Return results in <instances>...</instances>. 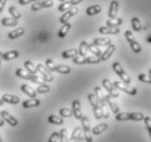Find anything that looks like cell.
<instances>
[{
  "instance_id": "1",
  "label": "cell",
  "mask_w": 151,
  "mask_h": 142,
  "mask_svg": "<svg viewBox=\"0 0 151 142\" xmlns=\"http://www.w3.org/2000/svg\"><path fill=\"white\" fill-rule=\"evenodd\" d=\"M88 100H89L90 105L93 106V114H95L96 119H101L102 118V111H101V106H100L97 96L95 94H88Z\"/></svg>"
},
{
  "instance_id": "2",
  "label": "cell",
  "mask_w": 151,
  "mask_h": 142,
  "mask_svg": "<svg viewBox=\"0 0 151 142\" xmlns=\"http://www.w3.org/2000/svg\"><path fill=\"white\" fill-rule=\"evenodd\" d=\"M112 68H113L114 72H115L117 74V76H120L124 83L131 84V82H132L131 78H129V76H128V74H127V73L125 72V70H124L123 68H122V66H121L120 63H117V61L113 63V65H112Z\"/></svg>"
},
{
  "instance_id": "3",
  "label": "cell",
  "mask_w": 151,
  "mask_h": 142,
  "mask_svg": "<svg viewBox=\"0 0 151 142\" xmlns=\"http://www.w3.org/2000/svg\"><path fill=\"white\" fill-rule=\"evenodd\" d=\"M113 85L116 87V89L123 91V92H125V93L128 94V95H132V96H134L135 94L137 93V89H136V87H129L128 84L124 83V82H121V81H114Z\"/></svg>"
},
{
  "instance_id": "4",
  "label": "cell",
  "mask_w": 151,
  "mask_h": 142,
  "mask_svg": "<svg viewBox=\"0 0 151 142\" xmlns=\"http://www.w3.org/2000/svg\"><path fill=\"white\" fill-rule=\"evenodd\" d=\"M102 87H104V89H106V92L109 93V95H111V96L113 97V98H117V97L120 96V93L117 92L116 87H114L113 83L111 82L110 80L103 79L102 80Z\"/></svg>"
},
{
  "instance_id": "5",
  "label": "cell",
  "mask_w": 151,
  "mask_h": 142,
  "mask_svg": "<svg viewBox=\"0 0 151 142\" xmlns=\"http://www.w3.org/2000/svg\"><path fill=\"white\" fill-rule=\"evenodd\" d=\"M36 69H37L38 73H40L41 78L44 80V82H52V81H53V76H52V74L50 73V71L46 69L41 63H38L37 66H36Z\"/></svg>"
},
{
  "instance_id": "6",
  "label": "cell",
  "mask_w": 151,
  "mask_h": 142,
  "mask_svg": "<svg viewBox=\"0 0 151 142\" xmlns=\"http://www.w3.org/2000/svg\"><path fill=\"white\" fill-rule=\"evenodd\" d=\"M78 13V8H76L75 6H73L72 8H70L69 10L65 11L64 13H63V15H62L61 17H60V23H62V24H64V23H66V22H69V20L71 19V17H73L75 14Z\"/></svg>"
},
{
  "instance_id": "7",
  "label": "cell",
  "mask_w": 151,
  "mask_h": 142,
  "mask_svg": "<svg viewBox=\"0 0 151 142\" xmlns=\"http://www.w3.org/2000/svg\"><path fill=\"white\" fill-rule=\"evenodd\" d=\"M53 6V1L52 0H40L37 2H34V4L32 6V10L33 11H39L40 9L44 8H50Z\"/></svg>"
},
{
  "instance_id": "8",
  "label": "cell",
  "mask_w": 151,
  "mask_h": 142,
  "mask_svg": "<svg viewBox=\"0 0 151 142\" xmlns=\"http://www.w3.org/2000/svg\"><path fill=\"white\" fill-rule=\"evenodd\" d=\"M0 116L2 117V119H4V121H6V122H8L10 126H12V127H15V126H17V120L15 119V118L12 116V115H10L9 113H8L7 111H0Z\"/></svg>"
},
{
  "instance_id": "9",
  "label": "cell",
  "mask_w": 151,
  "mask_h": 142,
  "mask_svg": "<svg viewBox=\"0 0 151 142\" xmlns=\"http://www.w3.org/2000/svg\"><path fill=\"white\" fill-rule=\"evenodd\" d=\"M72 111H73V116H74L76 119H81V118L83 117L82 107H81L79 100H75L72 102Z\"/></svg>"
},
{
  "instance_id": "10",
  "label": "cell",
  "mask_w": 151,
  "mask_h": 142,
  "mask_svg": "<svg viewBox=\"0 0 151 142\" xmlns=\"http://www.w3.org/2000/svg\"><path fill=\"white\" fill-rule=\"evenodd\" d=\"M99 33L100 34H111V35H114V34H119L120 33V28L119 26H101L99 28Z\"/></svg>"
},
{
  "instance_id": "11",
  "label": "cell",
  "mask_w": 151,
  "mask_h": 142,
  "mask_svg": "<svg viewBox=\"0 0 151 142\" xmlns=\"http://www.w3.org/2000/svg\"><path fill=\"white\" fill-rule=\"evenodd\" d=\"M115 48H116V47H115L114 44H110V45L106 47V50L101 54V56H100V61H106V60H108V59L112 56V54L114 52Z\"/></svg>"
},
{
  "instance_id": "12",
  "label": "cell",
  "mask_w": 151,
  "mask_h": 142,
  "mask_svg": "<svg viewBox=\"0 0 151 142\" xmlns=\"http://www.w3.org/2000/svg\"><path fill=\"white\" fill-rule=\"evenodd\" d=\"M104 98H106V105H109V106H110L111 111H113L115 115L119 114V113H120V107L117 106V104L113 100V97L108 94V95H104Z\"/></svg>"
},
{
  "instance_id": "13",
  "label": "cell",
  "mask_w": 151,
  "mask_h": 142,
  "mask_svg": "<svg viewBox=\"0 0 151 142\" xmlns=\"http://www.w3.org/2000/svg\"><path fill=\"white\" fill-rule=\"evenodd\" d=\"M119 12V2L116 0H112L110 4V8H109V12H108V15L110 19H113V17H116V14Z\"/></svg>"
},
{
  "instance_id": "14",
  "label": "cell",
  "mask_w": 151,
  "mask_h": 142,
  "mask_svg": "<svg viewBox=\"0 0 151 142\" xmlns=\"http://www.w3.org/2000/svg\"><path fill=\"white\" fill-rule=\"evenodd\" d=\"M2 100H4V103H9V104H17L19 102H20V98L17 96H15V95H12V94H4L2 95Z\"/></svg>"
},
{
  "instance_id": "15",
  "label": "cell",
  "mask_w": 151,
  "mask_h": 142,
  "mask_svg": "<svg viewBox=\"0 0 151 142\" xmlns=\"http://www.w3.org/2000/svg\"><path fill=\"white\" fill-rule=\"evenodd\" d=\"M21 90H22V92L23 93H25L26 95H28V96H31L32 98H35V97L37 96V92L33 89V87H31L29 85H26V84H22V87H21Z\"/></svg>"
},
{
  "instance_id": "16",
  "label": "cell",
  "mask_w": 151,
  "mask_h": 142,
  "mask_svg": "<svg viewBox=\"0 0 151 142\" xmlns=\"http://www.w3.org/2000/svg\"><path fill=\"white\" fill-rule=\"evenodd\" d=\"M101 10H102L101 6H99V4H93V6H90V7H88L86 9V13H87V15L93 17V15H96V14L100 13Z\"/></svg>"
},
{
  "instance_id": "17",
  "label": "cell",
  "mask_w": 151,
  "mask_h": 142,
  "mask_svg": "<svg viewBox=\"0 0 151 142\" xmlns=\"http://www.w3.org/2000/svg\"><path fill=\"white\" fill-rule=\"evenodd\" d=\"M40 105V100H37V98H32V100H24L22 106L24 108H31V107H37Z\"/></svg>"
},
{
  "instance_id": "18",
  "label": "cell",
  "mask_w": 151,
  "mask_h": 142,
  "mask_svg": "<svg viewBox=\"0 0 151 142\" xmlns=\"http://www.w3.org/2000/svg\"><path fill=\"white\" fill-rule=\"evenodd\" d=\"M25 33V30L23 28H17V30H13V31H11L10 33H8V37L10 38V39H14V38H17L22 36V35H24Z\"/></svg>"
},
{
  "instance_id": "19",
  "label": "cell",
  "mask_w": 151,
  "mask_h": 142,
  "mask_svg": "<svg viewBox=\"0 0 151 142\" xmlns=\"http://www.w3.org/2000/svg\"><path fill=\"white\" fill-rule=\"evenodd\" d=\"M96 46H109L111 44V39L108 37H99V38H95L93 39V43Z\"/></svg>"
},
{
  "instance_id": "20",
  "label": "cell",
  "mask_w": 151,
  "mask_h": 142,
  "mask_svg": "<svg viewBox=\"0 0 151 142\" xmlns=\"http://www.w3.org/2000/svg\"><path fill=\"white\" fill-rule=\"evenodd\" d=\"M19 55H20V54H19L17 50H10V52H7L2 54V59L9 61V60H13V59L17 58Z\"/></svg>"
},
{
  "instance_id": "21",
  "label": "cell",
  "mask_w": 151,
  "mask_h": 142,
  "mask_svg": "<svg viewBox=\"0 0 151 142\" xmlns=\"http://www.w3.org/2000/svg\"><path fill=\"white\" fill-rule=\"evenodd\" d=\"M71 26H72V25L70 24L69 22H66V23H64V24L62 25L61 28H60V31H59V33H58L59 37H60V38L65 37L66 34H68V33H69V31L71 30Z\"/></svg>"
},
{
  "instance_id": "22",
  "label": "cell",
  "mask_w": 151,
  "mask_h": 142,
  "mask_svg": "<svg viewBox=\"0 0 151 142\" xmlns=\"http://www.w3.org/2000/svg\"><path fill=\"white\" fill-rule=\"evenodd\" d=\"M77 55H78V50H77V49H74V48L68 49V50L62 52V58H64V59L74 58V57Z\"/></svg>"
},
{
  "instance_id": "23",
  "label": "cell",
  "mask_w": 151,
  "mask_h": 142,
  "mask_svg": "<svg viewBox=\"0 0 151 142\" xmlns=\"http://www.w3.org/2000/svg\"><path fill=\"white\" fill-rule=\"evenodd\" d=\"M108 129V125L106 124H99V125H97L96 127H93V135H98L100 133H102L104 132Z\"/></svg>"
},
{
  "instance_id": "24",
  "label": "cell",
  "mask_w": 151,
  "mask_h": 142,
  "mask_svg": "<svg viewBox=\"0 0 151 142\" xmlns=\"http://www.w3.org/2000/svg\"><path fill=\"white\" fill-rule=\"evenodd\" d=\"M17 21L19 20H15L13 17H4L1 20V24L4 26H15L17 25Z\"/></svg>"
},
{
  "instance_id": "25",
  "label": "cell",
  "mask_w": 151,
  "mask_h": 142,
  "mask_svg": "<svg viewBox=\"0 0 151 142\" xmlns=\"http://www.w3.org/2000/svg\"><path fill=\"white\" fill-rule=\"evenodd\" d=\"M122 23H123V20L121 17H113V19L106 20V26H120Z\"/></svg>"
},
{
  "instance_id": "26",
  "label": "cell",
  "mask_w": 151,
  "mask_h": 142,
  "mask_svg": "<svg viewBox=\"0 0 151 142\" xmlns=\"http://www.w3.org/2000/svg\"><path fill=\"white\" fill-rule=\"evenodd\" d=\"M115 119L117 121H125V120H132L131 113H119L115 115Z\"/></svg>"
},
{
  "instance_id": "27",
  "label": "cell",
  "mask_w": 151,
  "mask_h": 142,
  "mask_svg": "<svg viewBox=\"0 0 151 142\" xmlns=\"http://www.w3.org/2000/svg\"><path fill=\"white\" fill-rule=\"evenodd\" d=\"M88 50L90 52H93V56H97V57H100L102 52H101V49L99 48V46H96L95 44H88Z\"/></svg>"
},
{
  "instance_id": "28",
  "label": "cell",
  "mask_w": 151,
  "mask_h": 142,
  "mask_svg": "<svg viewBox=\"0 0 151 142\" xmlns=\"http://www.w3.org/2000/svg\"><path fill=\"white\" fill-rule=\"evenodd\" d=\"M48 121L50 124H53V125H62L63 124V119L62 117H59V116H55V115H50L48 117Z\"/></svg>"
},
{
  "instance_id": "29",
  "label": "cell",
  "mask_w": 151,
  "mask_h": 142,
  "mask_svg": "<svg viewBox=\"0 0 151 142\" xmlns=\"http://www.w3.org/2000/svg\"><path fill=\"white\" fill-rule=\"evenodd\" d=\"M24 67H25V69H26V71H28V72L32 73V74H37L38 73L36 67H35L31 61H28V60H26L24 63Z\"/></svg>"
},
{
  "instance_id": "30",
  "label": "cell",
  "mask_w": 151,
  "mask_h": 142,
  "mask_svg": "<svg viewBox=\"0 0 151 142\" xmlns=\"http://www.w3.org/2000/svg\"><path fill=\"white\" fill-rule=\"evenodd\" d=\"M132 28L136 32H139L141 30V28H142L140 23V20H139L137 17H134L132 19Z\"/></svg>"
},
{
  "instance_id": "31",
  "label": "cell",
  "mask_w": 151,
  "mask_h": 142,
  "mask_svg": "<svg viewBox=\"0 0 151 142\" xmlns=\"http://www.w3.org/2000/svg\"><path fill=\"white\" fill-rule=\"evenodd\" d=\"M55 71L61 73V74H68L71 72V68L69 66H65V65H58L55 68Z\"/></svg>"
},
{
  "instance_id": "32",
  "label": "cell",
  "mask_w": 151,
  "mask_h": 142,
  "mask_svg": "<svg viewBox=\"0 0 151 142\" xmlns=\"http://www.w3.org/2000/svg\"><path fill=\"white\" fill-rule=\"evenodd\" d=\"M88 52V43L83 41L81 44H79V48H78V55L81 56H86Z\"/></svg>"
},
{
  "instance_id": "33",
  "label": "cell",
  "mask_w": 151,
  "mask_h": 142,
  "mask_svg": "<svg viewBox=\"0 0 151 142\" xmlns=\"http://www.w3.org/2000/svg\"><path fill=\"white\" fill-rule=\"evenodd\" d=\"M81 120H82V126H83V130L84 132H90V122H89V119L85 116H83L81 118Z\"/></svg>"
},
{
  "instance_id": "34",
  "label": "cell",
  "mask_w": 151,
  "mask_h": 142,
  "mask_svg": "<svg viewBox=\"0 0 151 142\" xmlns=\"http://www.w3.org/2000/svg\"><path fill=\"white\" fill-rule=\"evenodd\" d=\"M8 12L11 14V17H13V19H15V20H19L21 17V13L17 11V9L14 6H11V7H9V9H8Z\"/></svg>"
},
{
  "instance_id": "35",
  "label": "cell",
  "mask_w": 151,
  "mask_h": 142,
  "mask_svg": "<svg viewBox=\"0 0 151 142\" xmlns=\"http://www.w3.org/2000/svg\"><path fill=\"white\" fill-rule=\"evenodd\" d=\"M73 6L71 4L70 1H64V2H61V4H59L58 7V11L59 12H65L70 9V8H72Z\"/></svg>"
},
{
  "instance_id": "36",
  "label": "cell",
  "mask_w": 151,
  "mask_h": 142,
  "mask_svg": "<svg viewBox=\"0 0 151 142\" xmlns=\"http://www.w3.org/2000/svg\"><path fill=\"white\" fill-rule=\"evenodd\" d=\"M81 137H83V128L82 127H76L74 129V131H73L72 135H71V139L72 140H77Z\"/></svg>"
},
{
  "instance_id": "37",
  "label": "cell",
  "mask_w": 151,
  "mask_h": 142,
  "mask_svg": "<svg viewBox=\"0 0 151 142\" xmlns=\"http://www.w3.org/2000/svg\"><path fill=\"white\" fill-rule=\"evenodd\" d=\"M49 91H50V87H49L48 84H46L45 82H44V83L39 84V87H37L36 92H37V93H40V94H45V93H48Z\"/></svg>"
},
{
  "instance_id": "38",
  "label": "cell",
  "mask_w": 151,
  "mask_h": 142,
  "mask_svg": "<svg viewBox=\"0 0 151 142\" xmlns=\"http://www.w3.org/2000/svg\"><path fill=\"white\" fill-rule=\"evenodd\" d=\"M59 114H60L61 117L69 118L73 116V111H72V109H70V108H61V109L59 111Z\"/></svg>"
},
{
  "instance_id": "39",
  "label": "cell",
  "mask_w": 151,
  "mask_h": 142,
  "mask_svg": "<svg viewBox=\"0 0 151 142\" xmlns=\"http://www.w3.org/2000/svg\"><path fill=\"white\" fill-rule=\"evenodd\" d=\"M59 140H60V142L69 141V139H68V130H66L65 128L61 129V130L59 131Z\"/></svg>"
},
{
  "instance_id": "40",
  "label": "cell",
  "mask_w": 151,
  "mask_h": 142,
  "mask_svg": "<svg viewBox=\"0 0 151 142\" xmlns=\"http://www.w3.org/2000/svg\"><path fill=\"white\" fill-rule=\"evenodd\" d=\"M46 67H47V69H48L50 72H53V71H55L57 65H55V61H53L52 59L48 58L47 60H46Z\"/></svg>"
},
{
  "instance_id": "41",
  "label": "cell",
  "mask_w": 151,
  "mask_h": 142,
  "mask_svg": "<svg viewBox=\"0 0 151 142\" xmlns=\"http://www.w3.org/2000/svg\"><path fill=\"white\" fill-rule=\"evenodd\" d=\"M129 45H131L132 50H133L134 52H136V54H139V52H141V46L139 45V43H138L137 41L131 42V43H129Z\"/></svg>"
},
{
  "instance_id": "42",
  "label": "cell",
  "mask_w": 151,
  "mask_h": 142,
  "mask_svg": "<svg viewBox=\"0 0 151 142\" xmlns=\"http://www.w3.org/2000/svg\"><path fill=\"white\" fill-rule=\"evenodd\" d=\"M72 59H73V63H76V65H84V63H86V56L77 55Z\"/></svg>"
},
{
  "instance_id": "43",
  "label": "cell",
  "mask_w": 151,
  "mask_h": 142,
  "mask_svg": "<svg viewBox=\"0 0 151 142\" xmlns=\"http://www.w3.org/2000/svg\"><path fill=\"white\" fill-rule=\"evenodd\" d=\"M132 115V120L135 121H140L145 118V115L142 113H131Z\"/></svg>"
},
{
  "instance_id": "44",
  "label": "cell",
  "mask_w": 151,
  "mask_h": 142,
  "mask_svg": "<svg viewBox=\"0 0 151 142\" xmlns=\"http://www.w3.org/2000/svg\"><path fill=\"white\" fill-rule=\"evenodd\" d=\"M138 79H139V81H141V82L151 83V74H145V73H142V74H139Z\"/></svg>"
},
{
  "instance_id": "45",
  "label": "cell",
  "mask_w": 151,
  "mask_h": 142,
  "mask_svg": "<svg viewBox=\"0 0 151 142\" xmlns=\"http://www.w3.org/2000/svg\"><path fill=\"white\" fill-rule=\"evenodd\" d=\"M100 63V57H97V56L86 57V63Z\"/></svg>"
},
{
  "instance_id": "46",
  "label": "cell",
  "mask_w": 151,
  "mask_h": 142,
  "mask_svg": "<svg viewBox=\"0 0 151 142\" xmlns=\"http://www.w3.org/2000/svg\"><path fill=\"white\" fill-rule=\"evenodd\" d=\"M144 120H145L146 128H147V130H148V133H149V135H150V139H151V117L147 116V117L144 118Z\"/></svg>"
},
{
  "instance_id": "47",
  "label": "cell",
  "mask_w": 151,
  "mask_h": 142,
  "mask_svg": "<svg viewBox=\"0 0 151 142\" xmlns=\"http://www.w3.org/2000/svg\"><path fill=\"white\" fill-rule=\"evenodd\" d=\"M125 37H126L127 42H128V43L136 41V38H135L134 34H133V33H132L131 31H125Z\"/></svg>"
},
{
  "instance_id": "48",
  "label": "cell",
  "mask_w": 151,
  "mask_h": 142,
  "mask_svg": "<svg viewBox=\"0 0 151 142\" xmlns=\"http://www.w3.org/2000/svg\"><path fill=\"white\" fill-rule=\"evenodd\" d=\"M59 140V132H53L50 138H49V142H57Z\"/></svg>"
},
{
  "instance_id": "49",
  "label": "cell",
  "mask_w": 151,
  "mask_h": 142,
  "mask_svg": "<svg viewBox=\"0 0 151 142\" xmlns=\"http://www.w3.org/2000/svg\"><path fill=\"white\" fill-rule=\"evenodd\" d=\"M37 1H40V0H19V4L21 6H25V4H32V2H37Z\"/></svg>"
},
{
  "instance_id": "50",
  "label": "cell",
  "mask_w": 151,
  "mask_h": 142,
  "mask_svg": "<svg viewBox=\"0 0 151 142\" xmlns=\"http://www.w3.org/2000/svg\"><path fill=\"white\" fill-rule=\"evenodd\" d=\"M84 140H85V142H93L90 132H84Z\"/></svg>"
},
{
  "instance_id": "51",
  "label": "cell",
  "mask_w": 151,
  "mask_h": 142,
  "mask_svg": "<svg viewBox=\"0 0 151 142\" xmlns=\"http://www.w3.org/2000/svg\"><path fill=\"white\" fill-rule=\"evenodd\" d=\"M6 4H7V0H0V13L2 12Z\"/></svg>"
},
{
  "instance_id": "52",
  "label": "cell",
  "mask_w": 151,
  "mask_h": 142,
  "mask_svg": "<svg viewBox=\"0 0 151 142\" xmlns=\"http://www.w3.org/2000/svg\"><path fill=\"white\" fill-rule=\"evenodd\" d=\"M83 0H70V2H71V4L72 6H76V4H81Z\"/></svg>"
},
{
  "instance_id": "53",
  "label": "cell",
  "mask_w": 151,
  "mask_h": 142,
  "mask_svg": "<svg viewBox=\"0 0 151 142\" xmlns=\"http://www.w3.org/2000/svg\"><path fill=\"white\" fill-rule=\"evenodd\" d=\"M75 142H85V140H84V135H83V137H81L79 139H77Z\"/></svg>"
},
{
  "instance_id": "54",
  "label": "cell",
  "mask_w": 151,
  "mask_h": 142,
  "mask_svg": "<svg viewBox=\"0 0 151 142\" xmlns=\"http://www.w3.org/2000/svg\"><path fill=\"white\" fill-rule=\"evenodd\" d=\"M4 125V119H2V117L0 116V127H2Z\"/></svg>"
},
{
  "instance_id": "55",
  "label": "cell",
  "mask_w": 151,
  "mask_h": 142,
  "mask_svg": "<svg viewBox=\"0 0 151 142\" xmlns=\"http://www.w3.org/2000/svg\"><path fill=\"white\" fill-rule=\"evenodd\" d=\"M4 104V100H2V97H0V106H2Z\"/></svg>"
},
{
  "instance_id": "56",
  "label": "cell",
  "mask_w": 151,
  "mask_h": 142,
  "mask_svg": "<svg viewBox=\"0 0 151 142\" xmlns=\"http://www.w3.org/2000/svg\"><path fill=\"white\" fill-rule=\"evenodd\" d=\"M1 60H2V52H0V66H1Z\"/></svg>"
},
{
  "instance_id": "57",
  "label": "cell",
  "mask_w": 151,
  "mask_h": 142,
  "mask_svg": "<svg viewBox=\"0 0 151 142\" xmlns=\"http://www.w3.org/2000/svg\"><path fill=\"white\" fill-rule=\"evenodd\" d=\"M148 72H149V74H151V68L149 70H148Z\"/></svg>"
},
{
  "instance_id": "58",
  "label": "cell",
  "mask_w": 151,
  "mask_h": 142,
  "mask_svg": "<svg viewBox=\"0 0 151 142\" xmlns=\"http://www.w3.org/2000/svg\"><path fill=\"white\" fill-rule=\"evenodd\" d=\"M148 42H151V36L149 38H148Z\"/></svg>"
},
{
  "instance_id": "59",
  "label": "cell",
  "mask_w": 151,
  "mask_h": 142,
  "mask_svg": "<svg viewBox=\"0 0 151 142\" xmlns=\"http://www.w3.org/2000/svg\"><path fill=\"white\" fill-rule=\"evenodd\" d=\"M59 1H61V2H64V1H65V0H59Z\"/></svg>"
},
{
  "instance_id": "60",
  "label": "cell",
  "mask_w": 151,
  "mask_h": 142,
  "mask_svg": "<svg viewBox=\"0 0 151 142\" xmlns=\"http://www.w3.org/2000/svg\"><path fill=\"white\" fill-rule=\"evenodd\" d=\"M0 142H2V140H1V137H0Z\"/></svg>"
}]
</instances>
